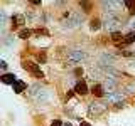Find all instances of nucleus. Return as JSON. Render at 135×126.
I'll return each mask as SVG.
<instances>
[{
	"instance_id": "obj_17",
	"label": "nucleus",
	"mask_w": 135,
	"mask_h": 126,
	"mask_svg": "<svg viewBox=\"0 0 135 126\" xmlns=\"http://www.w3.org/2000/svg\"><path fill=\"white\" fill-rule=\"evenodd\" d=\"M81 126H91L90 123H81Z\"/></svg>"
},
{
	"instance_id": "obj_4",
	"label": "nucleus",
	"mask_w": 135,
	"mask_h": 126,
	"mask_svg": "<svg viewBox=\"0 0 135 126\" xmlns=\"http://www.w3.org/2000/svg\"><path fill=\"white\" fill-rule=\"evenodd\" d=\"M106 99L108 101H112V103H116V104H122V94L120 93H108L106 94Z\"/></svg>"
},
{
	"instance_id": "obj_5",
	"label": "nucleus",
	"mask_w": 135,
	"mask_h": 126,
	"mask_svg": "<svg viewBox=\"0 0 135 126\" xmlns=\"http://www.w3.org/2000/svg\"><path fill=\"white\" fill-rule=\"evenodd\" d=\"M105 109H106L105 104H96V103L90 104V113H95V114H100V113H103Z\"/></svg>"
},
{
	"instance_id": "obj_12",
	"label": "nucleus",
	"mask_w": 135,
	"mask_h": 126,
	"mask_svg": "<svg viewBox=\"0 0 135 126\" xmlns=\"http://www.w3.org/2000/svg\"><path fill=\"white\" fill-rule=\"evenodd\" d=\"M91 29H93V30L100 29V22H98V20H93V22H91Z\"/></svg>"
},
{
	"instance_id": "obj_18",
	"label": "nucleus",
	"mask_w": 135,
	"mask_h": 126,
	"mask_svg": "<svg viewBox=\"0 0 135 126\" xmlns=\"http://www.w3.org/2000/svg\"><path fill=\"white\" fill-rule=\"evenodd\" d=\"M63 126H73V125H71V123H64Z\"/></svg>"
},
{
	"instance_id": "obj_13",
	"label": "nucleus",
	"mask_w": 135,
	"mask_h": 126,
	"mask_svg": "<svg viewBox=\"0 0 135 126\" xmlns=\"http://www.w3.org/2000/svg\"><path fill=\"white\" fill-rule=\"evenodd\" d=\"M120 37H122V35H120V32H115V34H113V40H118Z\"/></svg>"
},
{
	"instance_id": "obj_15",
	"label": "nucleus",
	"mask_w": 135,
	"mask_h": 126,
	"mask_svg": "<svg viewBox=\"0 0 135 126\" xmlns=\"http://www.w3.org/2000/svg\"><path fill=\"white\" fill-rule=\"evenodd\" d=\"M130 29H135V19L130 22Z\"/></svg>"
},
{
	"instance_id": "obj_1",
	"label": "nucleus",
	"mask_w": 135,
	"mask_h": 126,
	"mask_svg": "<svg viewBox=\"0 0 135 126\" xmlns=\"http://www.w3.org/2000/svg\"><path fill=\"white\" fill-rule=\"evenodd\" d=\"M36 91H32V96H34V99L37 101V103H41V104H46L49 101V93L46 91V89H42V87L36 86L34 87Z\"/></svg>"
},
{
	"instance_id": "obj_16",
	"label": "nucleus",
	"mask_w": 135,
	"mask_h": 126,
	"mask_svg": "<svg viewBox=\"0 0 135 126\" xmlns=\"http://www.w3.org/2000/svg\"><path fill=\"white\" fill-rule=\"evenodd\" d=\"M52 126H61V121H58V119H56V121L52 123Z\"/></svg>"
},
{
	"instance_id": "obj_7",
	"label": "nucleus",
	"mask_w": 135,
	"mask_h": 126,
	"mask_svg": "<svg viewBox=\"0 0 135 126\" xmlns=\"http://www.w3.org/2000/svg\"><path fill=\"white\" fill-rule=\"evenodd\" d=\"M12 87H14L15 93H22V91L25 89V82H24V81H17L15 84H12Z\"/></svg>"
},
{
	"instance_id": "obj_3",
	"label": "nucleus",
	"mask_w": 135,
	"mask_h": 126,
	"mask_svg": "<svg viewBox=\"0 0 135 126\" xmlns=\"http://www.w3.org/2000/svg\"><path fill=\"white\" fill-rule=\"evenodd\" d=\"M120 27H122V24L116 17H108V20H106V29L108 30H116Z\"/></svg>"
},
{
	"instance_id": "obj_10",
	"label": "nucleus",
	"mask_w": 135,
	"mask_h": 126,
	"mask_svg": "<svg viewBox=\"0 0 135 126\" xmlns=\"http://www.w3.org/2000/svg\"><path fill=\"white\" fill-rule=\"evenodd\" d=\"M29 67H30V71H34V72L37 74L39 78H42V72H41V71L37 69V66H36V64H29Z\"/></svg>"
},
{
	"instance_id": "obj_8",
	"label": "nucleus",
	"mask_w": 135,
	"mask_h": 126,
	"mask_svg": "<svg viewBox=\"0 0 135 126\" xmlns=\"http://www.w3.org/2000/svg\"><path fill=\"white\" fill-rule=\"evenodd\" d=\"M76 93H78V94H86V93H88L86 84H85V82H78V84H76Z\"/></svg>"
},
{
	"instance_id": "obj_2",
	"label": "nucleus",
	"mask_w": 135,
	"mask_h": 126,
	"mask_svg": "<svg viewBox=\"0 0 135 126\" xmlns=\"http://www.w3.org/2000/svg\"><path fill=\"white\" fill-rule=\"evenodd\" d=\"M85 57H86V54L83 50H71L69 52V61L71 62H79V61H83Z\"/></svg>"
},
{
	"instance_id": "obj_11",
	"label": "nucleus",
	"mask_w": 135,
	"mask_h": 126,
	"mask_svg": "<svg viewBox=\"0 0 135 126\" xmlns=\"http://www.w3.org/2000/svg\"><path fill=\"white\" fill-rule=\"evenodd\" d=\"M29 35H30V32H29V30H22V32L19 34V37H20V39H27Z\"/></svg>"
},
{
	"instance_id": "obj_9",
	"label": "nucleus",
	"mask_w": 135,
	"mask_h": 126,
	"mask_svg": "<svg viewBox=\"0 0 135 126\" xmlns=\"http://www.w3.org/2000/svg\"><path fill=\"white\" fill-rule=\"evenodd\" d=\"M132 42H135V34L134 32H130V34L125 37V44H132Z\"/></svg>"
},
{
	"instance_id": "obj_6",
	"label": "nucleus",
	"mask_w": 135,
	"mask_h": 126,
	"mask_svg": "<svg viewBox=\"0 0 135 126\" xmlns=\"http://www.w3.org/2000/svg\"><path fill=\"white\" fill-rule=\"evenodd\" d=\"M2 81H3L5 84H15V82H17L15 74H3V76H2Z\"/></svg>"
},
{
	"instance_id": "obj_14",
	"label": "nucleus",
	"mask_w": 135,
	"mask_h": 126,
	"mask_svg": "<svg viewBox=\"0 0 135 126\" xmlns=\"http://www.w3.org/2000/svg\"><path fill=\"white\" fill-rule=\"evenodd\" d=\"M0 64H2V69H7V62H5V61H2Z\"/></svg>"
}]
</instances>
